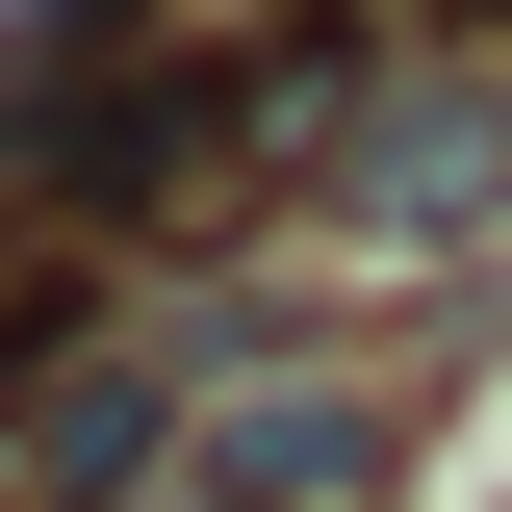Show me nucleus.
Instances as JSON below:
<instances>
[{
	"mask_svg": "<svg viewBox=\"0 0 512 512\" xmlns=\"http://www.w3.org/2000/svg\"><path fill=\"white\" fill-rule=\"evenodd\" d=\"M487 205H512V77L487 52H410L359 128H333V231H410L436 256V231H487Z\"/></svg>",
	"mask_w": 512,
	"mask_h": 512,
	"instance_id": "1",
	"label": "nucleus"
},
{
	"mask_svg": "<svg viewBox=\"0 0 512 512\" xmlns=\"http://www.w3.org/2000/svg\"><path fill=\"white\" fill-rule=\"evenodd\" d=\"M180 461H205V512H359L410 461V410L384 384H231V410H180Z\"/></svg>",
	"mask_w": 512,
	"mask_h": 512,
	"instance_id": "2",
	"label": "nucleus"
},
{
	"mask_svg": "<svg viewBox=\"0 0 512 512\" xmlns=\"http://www.w3.org/2000/svg\"><path fill=\"white\" fill-rule=\"evenodd\" d=\"M154 461H180V410H154V359H77L52 410H26V512H128Z\"/></svg>",
	"mask_w": 512,
	"mask_h": 512,
	"instance_id": "3",
	"label": "nucleus"
},
{
	"mask_svg": "<svg viewBox=\"0 0 512 512\" xmlns=\"http://www.w3.org/2000/svg\"><path fill=\"white\" fill-rule=\"evenodd\" d=\"M26 26H128V0H26Z\"/></svg>",
	"mask_w": 512,
	"mask_h": 512,
	"instance_id": "4",
	"label": "nucleus"
}]
</instances>
